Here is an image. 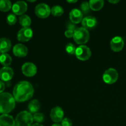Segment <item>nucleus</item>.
Masks as SVG:
<instances>
[{
    "mask_svg": "<svg viewBox=\"0 0 126 126\" xmlns=\"http://www.w3.org/2000/svg\"><path fill=\"white\" fill-rule=\"evenodd\" d=\"M34 94V89L30 82L20 81L16 84L13 89V96L17 102H23L30 99Z\"/></svg>",
    "mask_w": 126,
    "mask_h": 126,
    "instance_id": "f257e3e1",
    "label": "nucleus"
},
{
    "mask_svg": "<svg viewBox=\"0 0 126 126\" xmlns=\"http://www.w3.org/2000/svg\"><path fill=\"white\" fill-rule=\"evenodd\" d=\"M16 107V100L12 95L8 92L0 94V113L7 114L12 111Z\"/></svg>",
    "mask_w": 126,
    "mask_h": 126,
    "instance_id": "f03ea898",
    "label": "nucleus"
},
{
    "mask_svg": "<svg viewBox=\"0 0 126 126\" xmlns=\"http://www.w3.org/2000/svg\"><path fill=\"white\" fill-rule=\"evenodd\" d=\"M16 126H32L33 122V117L32 113L27 111L20 112L16 116Z\"/></svg>",
    "mask_w": 126,
    "mask_h": 126,
    "instance_id": "7ed1b4c3",
    "label": "nucleus"
},
{
    "mask_svg": "<svg viewBox=\"0 0 126 126\" xmlns=\"http://www.w3.org/2000/svg\"><path fill=\"white\" fill-rule=\"evenodd\" d=\"M89 32L83 27L77 28L74 32V41L76 44H80V46L87 43L89 39Z\"/></svg>",
    "mask_w": 126,
    "mask_h": 126,
    "instance_id": "20e7f679",
    "label": "nucleus"
},
{
    "mask_svg": "<svg viewBox=\"0 0 126 126\" xmlns=\"http://www.w3.org/2000/svg\"><path fill=\"white\" fill-rule=\"evenodd\" d=\"M119 75L116 70L113 68H108L106 70L103 75V80L108 84H113L118 79Z\"/></svg>",
    "mask_w": 126,
    "mask_h": 126,
    "instance_id": "39448f33",
    "label": "nucleus"
},
{
    "mask_svg": "<svg viewBox=\"0 0 126 126\" xmlns=\"http://www.w3.org/2000/svg\"><path fill=\"white\" fill-rule=\"evenodd\" d=\"M91 50L89 47L85 45H81L76 48V55L78 59L81 61L88 60L91 57Z\"/></svg>",
    "mask_w": 126,
    "mask_h": 126,
    "instance_id": "423d86ee",
    "label": "nucleus"
},
{
    "mask_svg": "<svg viewBox=\"0 0 126 126\" xmlns=\"http://www.w3.org/2000/svg\"><path fill=\"white\" fill-rule=\"evenodd\" d=\"M36 16L41 18H46L51 13V9L45 3H40L35 7L34 10Z\"/></svg>",
    "mask_w": 126,
    "mask_h": 126,
    "instance_id": "0eeeda50",
    "label": "nucleus"
},
{
    "mask_svg": "<svg viewBox=\"0 0 126 126\" xmlns=\"http://www.w3.org/2000/svg\"><path fill=\"white\" fill-rule=\"evenodd\" d=\"M33 31L30 27L22 28L18 32L17 38L20 42H28L33 37Z\"/></svg>",
    "mask_w": 126,
    "mask_h": 126,
    "instance_id": "6e6552de",
    "label": "nucleus"
},
{
    "mask_svg": "<svg viewBox=\"0 0 126 126\" xmlns=\"http://www.w3.org/2000/svg\"><path fill=\"white\" fill-rule=\"evenodd\" d=\"M22 73L27 77H33L36 74L37 68L32 62H26L22 66Z\"/></svg>",
    "mask_w": 126,
    "mask_h": 126,
    "instance_id": "1a4fd4ad",
    "label": "nucleus"
},
{
    "mask_svg": "<svg viewBox=\"0 0 126 126\" xmlns=\"http://www.w3.org/2000/svg\"><path fill=\"white\" fill-rule=\"evenodd\" d=\"M28 5L27 2L23 1H17L15 2L12 7V10L13 13L17 16H22L23 14L27 11Z\"/></svg>",
    "mask_w": 126,
    "mask_h": 126,
    "instance_id": "9d476101",
    "label": "nucleus"
},
{
    "mask_svg": "<svg viewBox=\"0 0 126 126\" xmlns=\"http://www.w3.org/2000/svg\"><path fill=\"white\" fill-rule=\"evenodd\" d=\"M50 116L53 122L55 123H59L62 122V121L63 119L64 111L61 107H55L50 111Z\"/></svg>",
    "mask_w": 126,
    "mask_h": 126,
    "instance_id": "9b49d317",
    "label": "nucleus"
},
{
    "mask_svg": "<svg viewBox=\"0 0 126 126\" xmlns=\"http://www.w3.org/2000/svg\"><path fill=\"white\" fill-rule=\"evenodd\" d=\"M124 46V39L121 36H115L110 42L111 49L113 51L118 52L123 50Z\"/></svg>",
    "mask_w": 126,
    "mask_h": 126,
    "instance_id": "f8f14e48",
    "label": "nucleus"
},
{
    "mask_svg": "<svg viewBox=\"0 0 126 126\" xmlns=\"http://www.w3.org/2000/svg\"><path fill=\"white\" fill-rule=\"evenodd\" d=\"M14 70L9 66H4L0 70V79L1 81L8 82L14 76Z\"/></svg>",
    "mask_w": 126,
    "mask_h": 126,
    "instance_id": "ddd939ff",
    "label": "nucleus"
},
{
    "mask_svg": "<svg viewBox=\"0 0 126 126\" xmlns=\"http://www.w3.org/2000/svg\"><path fill=\"white\" fill-rule=\"evenodd\" d=\"M82 27L86 28V30L94 29L97 25V20L93 16H87L82 19L81 22Z\"/></svg>",
    "mask_w": 126,
    "mask_h": 126,
    "instance_id": "4468645a",
    "label": "nucleus"
},
{
    "mask_svg": "<svg viewBox=\"0 0 126 126\" xmlns=\"http://www.w3.org/2000/svg\"><path fill=\"white\" fill-rule=\"evenodd\" d=\"M69 17H70L71 22L75 24H77L82 22L83 19V14L81 12V10H79L78 9H73L70 11Z\"/></svg>",
    "mask_w": 126,
    "mask_h": 126,
    "instance_id": "2eb2a0df",
    "label": "nucleus"
},
{
    "mask_svg": "<svg viewBox=\"0 0 126 126\" xmlns=\"http://www.w3.org/2000/svg\"><path fill=\"white\" fill-rule=\"evenodd\" d=\"M28 52V48L22 44H17L13 47V54L18 57H24L27 56Z\"/></svg>",
    "mask_w": 126,
    "mask_h": 126,
    "instance_id": "dca6fc26",
    "label": "nucleus"
},
{
    "mask_svg": "<svg viewBox=\"0 0 126 126\" xmlns=\"http://www.w3.org/2000/svg\"><path fill=\"white\" fill-rule=\"evenodd\" d=\"M0 126H16V122L12 116L8 114L0 116Z\"/></svg>",
    "mask_w": 126,
    "mask_h": 126,
    "instance_id": "f3484780",
    "label": "nucleus"
},
{
    "mask_svg": "<svg viewBox=\"0 0 126 126\" xmlns=\"http://www.w3.org/2000/svg\"><path fill=\"white\" fill-rule=\"evenodd\" d=\"M12 44L9 39L7 38H0V52L6 54L11 49Z\"/></svg>",
    "mask_w": 126,
    "mask_h": 126,
    "instance_id": "a211bd4d",
    "label": "nucleus"
},
{
    "mask_svg": "<svg viewBox=\"0 0 126 126\" xmlns=\"http://www.w3.org/2000/svg\"><path fill=\"white\" fill-rule=\"evenodd\" d=\"M90 8L94 11H98L103 8L104 1L103 0H91L89 1Z\"/></svg>",
    "mask_w": 126,
    "mask_h": 126,
    "instance_id": "6ab92c4d",
    "label": "nucleus"
},
{
    "mask_svg": "<svg viewBox=\"0 0 126 126\" xmlns=\"http://www.w3.org/2000/svg\"><path fill=\"white\" fill-rule=\"evenodd\" d=\"M39 108H40V104H39V101L36 99L32 100L28 105V109L30 113L35 114L38 113Z\"/></svg>",
    "mask_w": 126,
    "mask_h": 126,
    "instance_id": "aec40b11",
    "label": "nucleus"
},
{
    "mask_svg": "<svg viewBox=\"0 0 126 126\" xmlns=\"http://www.w3.org/2000/svg\"><path fill=\"white\" fill-rule=\"evenodd\" d=\"M19 23L23 28L29 27L32 23L31 18L27 15H22L19 17Z\"/></svg>",
    "mask_w": 126,
    "mask_h": 126,
    "instance_id": "412c9836",
    "label": "nucleus"
},
{
    "mask_svg": "<svg viewBox=\"0 0 126 126\" xmlns=\"http://www.w3.org/2000/svg\"><path fill=\"white\" fill-rule=\"evenodd\" d=\"M0 63L4 66H9L12 63V58L9 54H2L0 56Z\"/></svg>",
    "mask_w": 126,
    "mask_h": 126,
    "instance_id": "4be33fe9",
    "label": "nucleus"
},
{
    "mask_svg": "<svg viewBox=\"0 0 126 126\" xmlns=\"http://www.w3.org/2000/svg\"><path fill=\"white\" fill-rule=\"evenodd\" d=\"M12 7V3L9 0H0V11L7 12Z\"/></svg>",
    "mask_w": 126,
    "mask_h": 126,
    "instance_id": "5701e85b",
    "label": "nucleus"
},
{
    "mask_svg": "<svg viewBox=\"0 0 126 126\" xmlns=\"http://www.w3.org/2000/svg\"><path fill=\"white\" fill-rule=\"evenodd\" d=\"M64 13V10L62 6H54L51 8V14L52 16L55 17H60L62 16Z\"/></svg>",
    "mask_w": 126,
    "mask_h": 126,
    "instance_id": "b1692460",
    "label": "nucleus"
},
{
    "mask_svg": "<svg viewBox=\"0 0 126 126\" xmlns=\"http://www.w3.org/2000/svg\"><path fill=\"white\" fill-rule=\"evenodd\" d=\"M81 11L82 13V14L86 15L89 14L91 11V8H90L89 3L87 1H84V2H82L81 4Z\"/></svg>",
    "mask_w": 126,
    "mask_h": 126,
    "instance_id": "393cba45",
    "label": "nucleus"
},
{
    "mask_svg": "<svg viewBox=\"0 0 126 126\" xmlns=\"http://www.w3.org/2000/svg\"><path fill=\"white\" fill-rule=\"evenodd\" d=\"M33 121L36 122L37 123H42L44 121V115L41 113H36L33 115Z\"/></svg>",
    "mask_w": 126,
    "mask_h": 126,
    "instance_id": "a878e982",
    "label": "nucleus"
},
{
    "mask_svg": "<svg viewBox=\"0 0 126 126\" xmlns=\"http://www.w3.org/2000/svg\"><path fill=\"white\" fill-rule=\"evenodd\" d=\"M7 23L9 25H14L17 22V17L14 14H10L7 16V18H6Z\"/></svg>",
    "mask_w": 126,
    "mask_h": 126,
    "instance_id": "bb28decb",
    "label": "nucleus"
},
{
    "mask_svg": "<svg viewBox=\"0 0 126 126\" xmlns=\"http://www.w3.org/2000/svg\"><path fill=\"white\" fill-rule=\"evenodd\" d=\"M65 50L68 54L73 55V54H75L76 48L72 43H68V44H66V47H65Z\"/></svg>",
    "mask_w": 126,
    "mask_h": 126,
    "instance_id": "cd10ccee",
    "label": "nucleus"
},
{
    "mask_svg": "<svg viewBox=\"0 0 126 126\" xmlns=\"http://www.w3.org/2000/svg\"><path fill=\"white\" fill-rule=\"evenodd\" d=\"M62 126H72L73 123L71 119L68 118H65L61 122Z\"/></svg>",
    "mask_w": 126,
    "mask_h": 126,
    "instance_id": "c85d7f7f",
    "label": "nucleus"
},
{
    "mask_svg": "<svg viewBox=\"0 0 126 126\" xmlns=\"http://www.w3.org/2000/svg\"><path fill=\"white\" fill-rule=\"evenodd\" d=\"M66 28H67L68 30L72 31V32H75L76 29V25L75 23H72V22H69L67 23V25H66Z\"/></svg>",
    "mask_w": 126,
    "mask_h": 126,
    "instance_id": "c756f323",
    "label": "nucleus"
},
{
    "mask_svg": "<svg viewBox=\"0 0 126 126\" xmlns=\"http://www.w3.org/2000/svg\"><path fill=\"white\" fill-rule=\"evenodd\" d=\"M65 36L68 38H72V37H73V35H74V32L66 30L65 32Z\"/></svg>",
    "mask_w": 126,
    "mask_h": 126,
    "instance_id": "7c9ffc66",
    "label": "nucleus"
},
{
    "mask_svg": "<svg viewBox=\"0 0 126 126\" xmlns=\"http://www.w3.org/2000/svg\"><path fill=\"white\" fill-rule=\"evenodd\" d=\"M5 87H6V85H5L4 82L2 81H0V94L3 93Z\"/></svg>",
    "mask_w": 126,
    "mask_h": 126,
    "instance_id": "2f4dec72",
    "label": "nucleus"
},
{
    "mask_svg": "<svg viewBox=\"0 0 126 126\" xmlns=\"http://www.w3.org/2000/svg\"><path fill=\"white\" fill-rule=\"evenodd\" d=\"M108 2H110V3H111V4H117V3H118V2H119V0H114V1H111V0H110V1H108Z\"/></svg>",
    "mask_w": 126,
    "mask_h": 126,
    "instance_id": "473e14b6",
    "label": "nucleus"
},
{
    "mask_svg": "<svg viewBox=\"0 0 126 126\" xmlns=\"http://www.w3.org/2000/svg\"><path fill=\"white\" fill-rule=\"evenodd\" d=\"M67 2L70 4H74V3H76L77 2V0H67Z\"/></svg>",
    "mask_w": 126,
    "mask_h": 126,
    "instance_id": "72a5a7b5",
    "label": "nucleus"
},
{
    "mask_svg": "<svg viewBox=\"0 0 126 126\" xmlns=\"http://www.w3.org/2000/svg\"><path fill=\"white\" fill-rule=\"evenodd\" d=\"M32 126H44L42 125L41 124H39V123H35V124H32Z\"/></svg>",
    "mask_w": 126,
    "mask_h": 126,
    "instance_id": "f704fd0d",
    "label": "nucleus"
},
{
    "mask_svg": "<svg viewBox=\"0 0 126 126\" xmlns=\"http://www.w3.org/2000/svg\"><path fill=\"white\" fill-rule=\"evenodd\" d=\"M52 126H62L61 124H59V123H55V124H52Z\"/></svg>",
    "mask_w": 126,
    "mask_h": 126,
    "instance_id": "c9c22d12",
    "label": "nucleus"
},
{
    "mask_svg": "<svg viewBox=\"0 0 126 126\" xmlns=\"http://www.w3.org/2000/svg\"><path fill=\"white\" fill-rule=\"evenodd\" d=\"M28 1H29V2H35V0H34V1H30V0H28Z\"/></svg>",
    "mask_w": 126,
    "mask_h": 126,
    "instance_id": "e433bc0d",
    "label": "nucleus"
},
{
    "mask_svg": "<svg viewBox=\"0 0 126 126\" xmlns=\"http://www.w3.org/2000/svg\"><path fill=\"white\" fill-rule=\"evenodd\" d=\"M1 52H0V56H1Z\"/></svg>",
    "mask_w": 126,
    "mask_h": 126,
    "instance_id": "4c0bfd02",
    "label": "nucleus"
}]
</instances>
